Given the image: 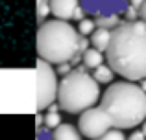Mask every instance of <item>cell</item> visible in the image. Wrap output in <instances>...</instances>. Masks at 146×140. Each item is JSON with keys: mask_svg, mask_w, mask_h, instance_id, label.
Masks as SVG:
<instances>
[{"mask_svg": "<svg viewBox=\"0 0 146 140\" xmlns=\"http://www.w3.org/2000/svg\"><path fill=\"white\" fill-rule=\"evenodd\" d=\"M111 127H113L111 118L107 116V112L100 105H94V107H89L83 112H80L78 129L82 133V137H85L89 140H96L104 133H107Z\"/></svg>", "mask_w": 146, "mask_h": 140, "instance_id": "cell-6", "label": "cell"}, {"mask_svg": "<svg viewBox=\"0 0 146 140\" xmlns=\"http://www.w3.org/2000/svg\"><path fill=\"white\" fill-rule=\"evenodd\" d=\"M106 61V55H104V52H100L98 48L94 46H89L85 52L82 54V65L85 66L87 70H94L96 66H100L102 63Z\"/></svg>", "mask_w": 146, "mask_h": 140, "instance_id": "cell-10", "label": "cell"}, {"mask_svg": "<svg viewBox=\"0 0 146 140\" xmlns=\"http://www.w3.org/2000/svg\"><path fill=\"white\" fill-rule=\"evenodd\" d=\"M59 111H61V109H59V105H57V101L52 103L46 109V114H44V127H46V129H56V127L61 124Z\"/></svg>", "mask_w": 146, "mask_h": 140, "instance_id": "cell-13", "label": "cell"}, {"mask_svg": "<svg viewBox=\"0 0 146 140\" xmlns=\"http://www.w3.org/2000/svg\"><path fill=\"white\" fill-rule=\"evenodd\" d=\"M39 2H48V0H37V4H39Z\"/></svg>", "mask_w": 146, "mask_h": 140, "instance_id": "cell-27", "label": "cell"}, {"mask_svg": "<svg viewBox=\"0 0 146 140\" xmlns=\"http://www.w3.org/2000/svg\"><path fill=\"white\" fill-rule=\"evenodd\" d=\"M37 140H52L46 127H37Z\"/></svg>", "mask_w": 146, "mask_h": 140, "instance_id": "cell-21", "label": "cell"}, {"mask_svg": "<svg viewBox=\"0 0 146 140\" xmlns=\"http://www.w3.org/2000/svg\"><path fill=\"white\" fill-rule=\"evenodd\" d=\"M129 4H131L133 7H137V9H141V6L144 4V0H129Z\"/></svg>", "mask_w": 146, "mask_h": 140, "instance_id": "cell-24", "label": "cell"}, {"mask_svg": "<svg viewBox=\"0 0 146 140\" xmlns=\"http://www.w3.org/2000/svg\"><path fill=\"white\" fill-rule=\"evenodd\" d=\"M128 137L124 135V131L118 129V127H111L107 133H104L102 137H98L96 140H126Z\"/></svg>", "mask_w": 146, "mask_h": 140, "instance_id": "cell-16", "label": "cell"}, {"mask_svg": "<svg viewBox=\"0 0 146 140\" xmlns=\"http://www.w3.org/2000/svg\"><path fill=\"white\" fill-rule=\"evenodd\" d=\"M85 15H87V13H85V9H83L82 4H80V6L74 9V13H72V20L80 22V20H83V18H85Z\"/></svg>", "mask_w": 146, "mask_h": 140, "instance_id": "cell-20", "label": "cell"}, {"mask_svg": "<svg viewBox=\"0 0 146 140\" xmlns=\"http://www.w3.org/2000/svg\"><path fill=\"white\" fill-rule=\"evenodd\" d=\"M94 30H96V22H94L93 18H83V20L78 22V32H80V35H83V37H89Z\"/></svg>", "mask_w": 146, "mask_h": 140, "instance_id": "cell-15", "label": "cell"}, {"mask_svg": "<svg viewBox=\"0 0 146 140\" xmlns=\"http://www.w3.org/2000/svg\"><path fill=\"white\" fill-rule=\"evenodd\" d=\"M126 140H146V137H144V133H143V131H133V133L131 135H129V137L128 138H126Z\"/></svg>", "mask_w": 146, "mask_h": 140, "instance_id": "cell-22", "label": "cell"}, {"mask_svg": "<svg viewBox=\"0 0 146 140\" xmlns=\"http://www.w3.org/2000/svg\"><path fill=\"white\" fill-rule=\"evenodd\" d=\"M80 6V0H50V9L54 18L72 20V13Z\"/></svg>", "mask_w": 146, "mask_h": 140, "instance_id": "cell-8", "label": "cell"}, {"mask_svg": "<svg viewBox=\"0 0 146 140\" xmlns=\"http://www.w3.org/2000/svg\"><path fill=\"white\" fill-rule=\"evenodd\" d=\"M52 140H82V133H80L78 126H72V124L61 122L56 129H52L50 133Z\"/></svg>", "mask_w": 146, "mask_h": 140, "instance_id": "cell-9", "label": "cell"}, {"mask_svg": "<svg viewBox=\"0 0 146 140\" xmlns=\"http://www.w3.org/2000/svg\"><path fill=\"white\" fill-rule=\"evenodd\" d=\"M124 17H126V20H139V9L133 7L131 4H128V7L124 11Z\"/></svg>", "mask_w": 146, "mask_h": 140, "instance_id": "cell-18", "label": "cell"}, {"mask_svg": "<svg viewBox=\"0 0 146 140\" xmlns=\"http://www.w3.org/2000/svg\"><path fill=\"white\" fill-rule=\"evenodd\" d=\"M141 131H143V133H144V137H146V120H144L143 124H141Z\"/></svg>", "mask_w": 146, "mask_h": 140, "instance_id": "cell-26", "label": "cell"}, {"mask_svg": "<svg viewBox=\"0 0 146 140\" xmlns=\"http://www.w3.org/2000/svg\"><path fill=\"white\" fill-rule=\"evenodd\" d=\"M100 107L113 127L135 129L146 120V92L139 81H113L100 96Z\"/></svg>", "mask_w": 146, "mask_h": 140, "instance_id": "cell-2", "label": "cell"}, {"mask_svg": "<svg viewBox=\"0 0 146 140\" xmlns=\"http://www.w3.org/2000/svg\"><path fill=\"white\" fill-rule=\"evenodd\" d=\"M85 13L93 17H104V15H124L128 7V0H80Z\"/></svg>", "mask_w": 146, "mask_h": 140, "instance_id": "cell-7", "label": "cell"}, {"mask_svg": "<svg viewBox=\"0 0 146 140\" xmlns=\"http://www.w3.org/2000/svg\"><path fill=\"white\" fill-rule=\"evenodd\" d=\"M111 32H113V30H107V28H100V26H96V30H94V32L89 35L91 46L98 48L100 52H106L107 44H109V39H111Z\"/></svg>", "mask_w": 146, "mask_h": 140, "instance_id": "cell-11", "label": "cell"}, {"mask_svg": "<svg viewBox=\"0 0 146 140\" xmlns=\"http://www.w3.org/2000/svg\"><path fill=\"white\" fill-rule=\"evenodd\" d=\"M139 18L146 24V0H144V4L141 6V9H139Z\"/></svg>", "mask_w": 146, "mask_h": 140, "instance_id": "cell-23", "label": "cell"}, {"mask_svg": "<svg viewBox=\"0 0 146 140\" xmlns=\"http://www.w3.org/2000/svg\"><path fill=\"white\" fill-rule=\"evenodd\" d=\"M48 15H52L50 0H48V2H39V4H37V18H39V22H44L48 18Z\"/></svg>", "mask_w": 146, "mask_h": 140, "instance_id": "cell-17", "label": "cell"}, {"mask_svg": "<svg viewBox=\"0 0 146 140\" xmlns=\"http://www.w3.org/2000/svg\"><path fill=\"white\" fill-rule=\"evenodd\" d=\"M94 22L100 28H107V30H115L120 24V15H104V17H94Z\"/></svg>", "mask_w": 146, "mask_h": 140, "instance_id": "cell-14", "label": "cell"}, {"mask_svg": "<svg viewBox=\"0 0 146 140\" xmlns=\"http://www.w3.org/2000/svg\"><path fill=\"white\" fill-rule=\"evenodd\" d=\"M139 85L143 87V90L146 92V78H144V79H141V81H139Z\"/></svg>", "mask_w": 146, "mask_h": 140, "instance_id": "cell-25", "label": "cell"}, {"mask_svg": "<svg viewBox=\"0 0 146 140\" xmlns=\"http://www.w3.org/2000/svg\"><path fill=\"white\" fill-rule=\"evenodd\" d=\"M106 63L115 74L128 81L146 78V24L143 20H122L111 32Z\"/></svg>", "mask_w": 146, "mask_h": 140, "instance_id": "cell-1", "label": "cell"}, {"mask_svg": "<svg viewBox=\"0 0 146 140\" xmlns=\"http://www.w3.org/2000/svg\"><path fill=\"white\" fill-rule=\"evenodd\" d=\"M80 35L78 28L68 20L52 18L41 22L37 32V54L39 59H44L50 65L59 63H72V66L82 63L80 52Z\"/></svg>", "mask_w": 146, "mask_h": 140, "instance_id": "cell-3", "label": "cell"}, {"mask_svg": "<svg viewBox=\"0 0 146 140\" xmlns=\"http://www.w3.org/2000/svg\"><path fill=\"white\" fill-rule=\"evenodd\" d=\"M100 83L82 65L61 78L57 89V105L67 114H80L85 109L100 103Z\"/></svg>", "mask_w": 146, "mask_h": 140, "instance_id": "cell-4", "label": "cell"}, {"mask_svg": "<svg viewBox=\"0 0 146 140\" xmlns=\"http://www.w3.org/2000/svg\"><path fill=\"white\" fill-rule=\"evenodd\" d=\"M57 89L59 79L54 65L44 59L37 61V109L46 111L52 103L57 101Z\"/></svg>", "mask_w": 146, "mask_h": 140, "instance_id": "cell-5", "label": "cell"}, {"mask_svg": "<svg viewBox=\"0 0 146 140\" xmlns=\"http://www.w3.org/2000/svg\"><path fill=\"white\" fill-rule=\"evenodd\" d=\"M72 68H74V66H72V63H59V65H56V72L59 76H67Z\"/></svg>", "mask_w": 146, "mask_h": 140, "instance_id": "cell-19", "label": "cell"}, {"mask_svg": "<svg viewBox=\"0 0 146 140\" xmlns=\"http://www.w3.org/2000/svg\"><path fill=\"white\" fill-rule=\"evenodd\" d=\"M93 78L96 79L100 85H109V83L115 81V70L107 63H102L100 66H96L93 70Z\"/></svg>", "mask_w": 146, "mask_h": 140, "instance_id": "cell-12", "label": "cell"}]
</instances>
